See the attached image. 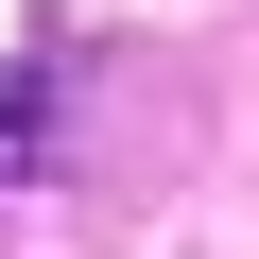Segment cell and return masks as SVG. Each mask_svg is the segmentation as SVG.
Wrapping results in <instances>:
<instances>
[{
  "label": "cell",
  "mask_w": 259,
  "mask_h": 259,
  "mask_svg": "<svg viewBox=\"0 0 259 259\" xmlns=\"http://www.w3.org/2000/svg\"><path fill=\"white\" fill-rule=\"evenodd\" d=\"M52 87H69L52 52H18V69H0V173H35V156H52Z\"/></svg>",
  "instance_id": "1"
}]
</instances>
